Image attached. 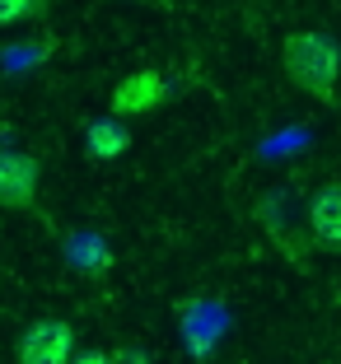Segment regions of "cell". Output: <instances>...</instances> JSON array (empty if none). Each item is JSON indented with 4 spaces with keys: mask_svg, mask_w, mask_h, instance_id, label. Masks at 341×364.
I'll use <instances>...</instances> for the list:
<instances>
[{
    "mask_svg": "<svg viewBox=\"0 0 341 364\" xmlns=\"http://www.w3.org/2000/svg\"><path fill=\"white\" fill-rule=\"evenodd\" d=\"M14 360L19 364H70L75 360V327L61 318H43L33 322L28 332L14 346Z\"/></svg>",
    "mask_w": 341,
    "mask_h": 364,
    "instance_id": "cell-2",
    "label": "cell"
},
{
    "mask_svg": "<svg viewBox=\"0 0 341 364\" xmlns=\"http://www.w3.org/2000/svg\"><path fill=\"white\" fill-rule=\"evenodd\" d=\"M70 364H112V355H107V350H80Z\"/></svg>",
    "mask_w": 341,
    "mask_h": 364,
    "instance_id": "cell-10",
    "label": "cell"
},
{
    "mask_svg": "<svg viewBox=\"0 0 341 364\" xmlns=\"http://www.w3.org/2000/svg\"><path fill=\"white\" fill-rule=\"evenodd\" d=\"M285 75L318 103H337V80H341V47L322 28H299L280 47Z\"/></svg>",
    "mask_w": 341,
    "mask_h": 364,
    "instance_id": "cell-1",
    "label": "cell"
},
{
    "mask_svg": "<svg viewBox=\"0 0 341 364\" xmlns=\"http://www.w3.org/2000/svg\"><path fill=\"white\" fill-rule=\"evenodd\" d=\"M112 364H149V355L140 350V346H122V350L112 355Z\"/></svg>",
    "mask_w": 341,
    "mask_h": 364,
    "instance_id": "cell-9",
    "label": "cell"
},
{
    "mask_svg": "<svg viewBox=\"0 0 341 364\" xmlns=\"http://www.w3.org/2000/svg\"><path fill=\"white\" fill-rule=\"evenodd\" d=\"M309 229L313 243L327 247V252H341V182H322L309 201Z\"/></svg>",
    "mask_w": 341,
    "mask_h": 364,
    "instance_id": "cell-4",
    "label": "cell"
},
{
    "mask_svg": "<svg viewBox=\"0 0 341 364\" xmlns=\"http://www.w3.org/2000/svg\"><path fill=\"white\" fill-rule=\"evenodd\" d=\"M38 159L23 150H0V205L5 210H33L38 205Z\"/></svg>",
    "mask_w": 341,
    "mask_h": 364,
    "instance_id": "cell-3",
    "label": "cell"
},
{
    "mask_svg": "<svg viewBox=\"0 0 341 364\" xmlns=\"http://www.w3.org/2000/svg\"><path fill=\"white\" fill-rule=\"evenodd\" d=\"M159 98H164V80L154 75V70H136V75H131L127 85H117V94H112V117H140V112H149Z\"/></svg>",
    "mask_w": 341,
    "mask_h": 364,
    "instance_id": "cell-5",
    "label": "cell"
},
{
    "mask_svg": "<svg viewBox=\"0 0 341 364\" xmlns=\"http://www.w3.org/2000/svg\"><path fill=\"white\" fill-rule=\"evenodd\" d=\"M65 257H70V267L80 276H107V267H112V252H107L103 234H94V229L65 238Z\"/></svg>",
    "mask_w": 341,
    "mask_h": 364,
    "instance_id": "cell-7",
    "label": "cell"
},
{
    "mask_svg": "<svg viewBox=\"0 0 341 364\" xmlns=\"http://www.w3.org/2000/svg\"><path fill=\"white\" fill-rule=\"evenodd\" d=\"M47 0H0V28H10V23H23L33 14H43Z\"/></svg>",
    "mask_w": 341,
    "mask_h": 364,
    "instance_id": "cell-8",
    "label": "cell"
},
{
    "mask_svg": "<svg viewBox=\"0 0 341 364\" xmlns=\"http://www.w3.org/2000/svg\"><path fill=\"white\" fill-rule=\"evenodd\" d=\"M85 150H89V159H98V164L117 159V154L131 150V127L122 117H94L89 131H85Z\"/></svg>",
    "mask_w": 341,
    "mask_h": 364,
    "instance_id": "cell-6",
    "label": "cell"
}]
</instances>
